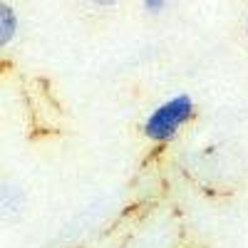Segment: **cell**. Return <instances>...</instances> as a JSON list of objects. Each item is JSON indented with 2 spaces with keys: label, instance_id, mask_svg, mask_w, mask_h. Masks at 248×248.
I'll return each mask as SVG.
<instances>
[{
  "label": "cell",
  "instance_id": "obj_1",
  "mask_svg": "<svg viewBox=\"0 0 248 248\" xmlns=\"http://www.w3.org/2000/svg\"><path fill=\"white\" fill-rule=\"evenodd\" d=\"M191 117H194V99L189 94H174L149 112L141 129L147 139L164 144V141H171Z\"/></svg>",
  "mask_w": 248,
  "mask_h": 248
},
{
  "label": "cell",
  "instance_id": "obj_2",
  "mask_svg": "<svg viewBox=\"0 0 248 248\" xmlns=\"http://www.w3.org/2000/svg\"><path fill=\"white\" fill-rule=\"evenodd\" d=\"M17 35V13L5 0H0V50H5Z\"/></svg>",
  "mask_w": 248,
  "mask_h": 248
},
{
  "label": "cell",
  "instance_id": "obj_3",
  "mask_svg": "<svg viewBox=\"0 0 248 248\" xmlns=\"http://www.w3.org/2000/svg\"><path fill=\"white\" fill-rule=\"evenodd\" d=\"M167 5H169V0H141L144 13H149V15H161L167 10Z\"/></svg>",
  "mask_w": 248,
  "mask_h": 248
},
{
  "label": "cell",
  "instance_id": "obj_4",
  "mask_svg": "<svg viewBox=\"0 0 248 248\" xmlns=\"http://www.w3.org/2000/svg\"><path fill=\"white\" fill-rule=\"evenodd\" d=\"M87 3H92V5H97V8H112V5L122 3V0H87Z\"/></svg>",
  "mask_w": 248,
  "mask_h": 248
},
{
  "label": "cell",
  "instance_id": "obj_5",
  "mask_svg": "<svg viewBox=\"0 0 248 248\" xmlns=\"http://www.w3.org/2000/svg\"><path fill=\"white\" fill-rule=\"evenodd\" d=\"M246 37H248V15H246Z\"/></svg>",
  "mask_w": 248,
  "mask_h": 248
}]
</instances>
